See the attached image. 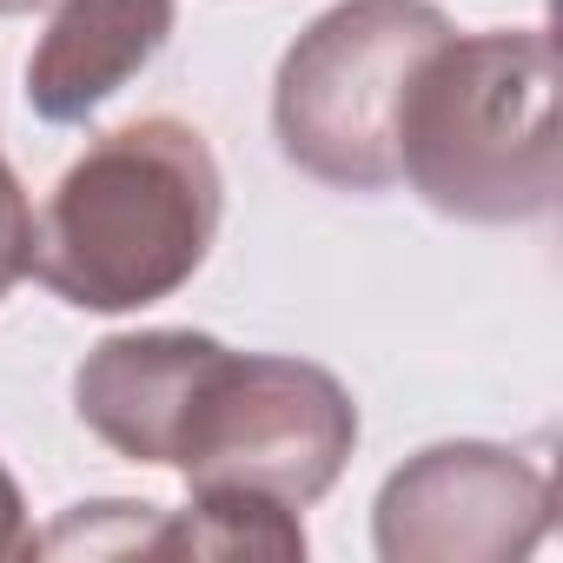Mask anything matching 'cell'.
<instances>
[{"mask_svg": "<svg viewBox=\"0 0 563 563\" xmlns=\"http://www.w3.org/2000/svg\"><path fill=\"white\" fill-rule=\"evenodd\" d=\"M41 550V537L27 530V504H21V484H14V471L0 464V556H34Z\"/></svg>", "mask_w": 563, "mask_h": 563, "instance_id": "11", "label": "cell"}, {"mask_svg": "<svg viewBox=\"0 0 563 563\" xmlns=\"http://www.w3.org/2000/svg\"><path fill=\"white\" fill-rule=\"evenodd\" d=\"M153 523H159V504H126V497H113V504H74V510L41 537V550H54V556H67V550H87V556H133V550L153 543Z\"/></svg>", "mask_w": 563, "mask_h": 563, "instance_id": "9", "label": "cell"}, {"mask_svg": "<svg viewBox=\"0 0 563 563\" xmlns=\"http://www.w3.org/2000/svg\"><path fill=\"white\" fill-rule=\"evenodd\" d=\"M225 179L199 126L146 113L93 140L34 225V278L74 312H140L206 265Z\"/></svg>", "mask_w": 563, "mask_h": 563, "instance_id": "1", "label": "cell"}, {"mask_svg": "<svg viewBox=\"0 0 563 563\" xmlns=\"http://www.w3.org/2000/svg\"><path fill=\"white\" fill-rule=\"evenodd\" d=\"M212 345H219L212 332H120V339H100L87 352V365L74 372L80 424L107 451L166 471L186 391H192Z\"/></svg>", "mask_w": 563, "mask_h": 563, "instance_id": "7", "label": "cell"}, {"mask_svg": "<svg viewBox=\"0 0 563 563\" xmlns=\"http://www.w3.org/2000/svg\"><path fill=\"white\" fill-rule=\"evenodd\" d=\"M385 563H510L550 530V477L504 444H431L378 490Z\"/></svg>", "mask_w": 563, "mask_h": 563, "instance_id": "5", "label": "cell"}, {"mask_svg": "<svg viewBox=\"0 0 563 563\" xmlns=\"http://www.w3.org/2000/svg\"><path fill=\"white\" fill-rule=\"evenodd\" d=\"M451 34L431 0H339L278 60L272 133L332 192L398 186V107L424 54Z\"/></svg>", "mask_w": 563, "mask_h": 563, "instance_id": "3", "label": "cell"}, {"mask_svg": "<svg viewBox=\"0 0 563 563\" xmlns=\"http://www.w3.org/2000/svg\"><path fill=\"white\" fill-rule=\"evenodd\" d=\"M398 186L464 225L556 206V47L543 27L444 34L398 107Z\"/></svg>", "mask_w": 563, "mask_h": 563, "instance_id": "2", "label": "cell"}, {"mask_svg": "<svg viewBox=\"0 0 563 563\" xmlns=\"http://www.w3.org/2000/svg\"><path fill=\"white\" fill-rule=\"evenodd\" d=\"M27 272H34V206H27L21 173L0 153V299H8Z\"/></svg>", "mask_w": 563, "mask_h": 563, "instance_id": "10", "label": "cell"}, {"mask_svg": "<svg viewBox=\"0 0 563 563\" xmlns=\"http://www.w3.org/2000/svg\"><path fill=\"white\" fill-rule=\"evenodd\" d=\"M34 8H54V0H0V14H34Z\"/></svg>", "mask_w": 563, "mask_h": 563, "instance_id": "12", "label": "cell"}, {"mask_svg": "<svg viewBox=\"0 0 563 563\" xmlns=\"http://www.w3.org/2000/svg\"><path fill=\"white\" fill-rule=\"evenodd\" d=\"M146 556H306V523L252 490H192L186 510H159Z\"/></svg>", "mask_w": 563, "mask_h": 563, "instance_id": "8", "label": "cell"}, {"mask_svg": "<svg viewBox=\"0 0 563 563\" xmlns=\"http://www.w3.org/2000/svg\"><path fill=\"white\" fill-rule=\"evenodd\" d=\"M173 0H54V21L27 54V107L47 126L93 120L173 41Z\"/></svg>", "mask_w": 563, "mask_h": 563, "instance_id": "6", "label": "cell"}, {"mask_svg": "<svg viewBox=\"0 0 563 563\" xmlns=\"http://www.w3.org/2000/svg\"><path fill=\"white\" fill-rule=\"evenodd\" d=\"M352 451L358 405L325 365L212 345L186 391L166 471L192 490H252L306 510L345 477Z\"/></svg>", "mask_w": 563, "mask_h": 563, "instance_id": "4", "label": "cell"}]
</instances>
